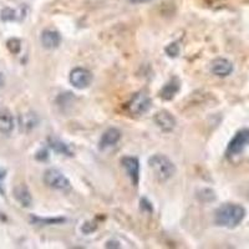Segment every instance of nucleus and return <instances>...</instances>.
<instances>
[{
    "label": "nucleus",
    "mask_w": 249,
    "mask_h": 249,
    "mask_svg": "<svg viewBox=\"0 0 249 249\" xmlns=\"http://www.w3.org/2000/svg\"><path fill=\"white\" fill-rule=\"evenodd\" d=\"M249 144V128H242L234 135L231 140L228 147H227V155L237 156L244 150Z\"/></svg>",
    "instance_id": "obj_4"
},
{
    "label": "nucleus",
    "mask_w": 249,
    "mask_h": 249,
    "mask_svg": "<svg viewBox=\"0 0 249 249\" xmlns=\"http://www.w3.org/2000/svg\"><path fill=\"white\" fill-rule=\"evenodd\" d=\"M14 126L15 121L12 112L6 108L0 110V133H4V135L12 133L14 130Z\"/></svg>",
    "instance_id": "obj_12"
},
{
    "label": "nucleus",
    "mask_w": 249,
    "mask_h": 249,
    "mask_svg": "<svg viewBox=\"0 0 249 249\" xmlns=\"http://www.w3.org/2000/svg\"><path fill=\"white\" fill-rule=\"evenodd\" d=\"M20 124L21 128L25 131H30L37 124V117L35 116L34 113H25L23 116L20 117Z\"/></svg>",
    "instance_id": "obj_15"
},
{
    "label": "nucleus",
    "mask_w": 249,
    "mask_h": 249,
    "mask_svg": "<svg viewBox=\"0 0 249 249\" xmlns=\"http://www.w3.org/2000/svg\"><path fill=\"white\" fill-rule=\"evenodd\" d=\"M181 84H179L178 79H172L166 84V85L162 88V90L160 91V96L163 100H172L175 97V95L179 91V88H181Z\"/></svg>",
    "instance_id": "obj_14"
},
{
    "label": "nucleus",
    "mask_w": 249,
    "mask_h": 249,
    "mask_svg": "<svg viewBox=\"0 0 249 249\" xmlns=\"http://www.w3.org/2000/svg\"><path fill=\"white\" fill-rule=\"evenodd\" d=\"M91 81H92V74L88 69L84 68H76L71 71L70 74V82L72 86L76 89H86L90 86Z\"/></svg>",
    "instance_id": "obj_6"
},
{
    "label": "nucleus",
    "mask_w": 249,
    "mask_h": 249,
    "mask_svg": "<svg viewBox=\"0 0 249 249\" xmlns=\"http://www.w3.org/2000/svg\"><path fill=\"white\" fill-rule=\"evenodd\" d=\"M8 49L10 50V53H13V54H18V53L20 51V49H21V43H20V40L15 39V37L9 40Z\"/></svg>",
    "instance_id": "obj_18"
},
{
    "label": "nucleus",
    "mask_w": 249,
    "mask_h": 249,
    "mask_svg": "<svg viewBox=\"0 0 249 249\" xmlns=\"http://www.w3.org/2000/svg\"><path fill=\"white\" fill-rule=\"evenodd\" d=\"M44 182L50 188L59 191H68L71 187L70 181L66 178V176L56 168H50L44 173Z\"/></svg>",
    "instance_id": "obj_3"
},
{
    "label": "nucleus",
    "mask_w": 249,
    "mask_h": 249,
    "mask_svg": "<svg viewBox=\"0 0 249 249\" xmlns=\"http://www.w3.org/2000/svg\"><path fill=\"white\" fill-rule=\"evenodd\" d=\"M211 71L213 75L218 77H227L232 74L233 64L224 57H217L211 64Z\"/></svg>",
    "instance_id": "obj_8"
},
{
    "label": "nucleus",
    "mask_w": 249,
    "mask_h": 249,
    "mask_svg": "<svg viewBox=\"0 0 249 249\" xmlns=\"http://www.w3.org/2000/svg\"><path fill=\"white\" fill-rule=\"evenodd\" d=\"M106 247H107V248H111V247H113V248H120L119 242H111V241L106 243Z\"/></svg>",
    "instance_id": "obj_21"
},
{
    "label": "nucleus",
    "mask_w": 249,
    "mask_h": 249,
    "mask_svg": "<svg viewBox=\"0 0 249 249\" xmlns=\"http://www.w3.org/2000/svg\"><path fill=\"white\" fill-rule=\"evenodd\" d=\"M61 43V36L55 30H44L41 34V44L45 49L53 50L56 49Z\"/></svg>",
    "instance_id": "obj_11"
},
{
    "label": "nucleus",
    "mask_w": 249,
    "mask_h": 249,
    "mask_svg": "<svg viewBox=\"0 0 249 249\" xmlns=\"http://www.w3.org/2000/svg\"><path fill=\"white\" fill-rule=\"evenodd\" d=\"M246 217V210L239 204L226 203L222 204L214 214V221L218 226L234 228L241 224Z\"/></svg>",
    "instance_id": "obj_1"
},
{
    "label": "nucleus",
    "mask_w": 249,
    "mask_h": 249,
    "mask_svg": "<svg viewBox=\"0 0 249 249\" xmlns=\"http://www.w3.org/2000/svg\"><path fill=\"white\" fill-rule=\"evenodd\" d=\"M13 195H14V198L21 206L25 207V208L30 207L31 203H33V198H31V195L29 192L28 187L24 186V184H19V186L15 187L14 191H13Z\"/></svg>",
    "instance_id": "obj_13"
},
{
    "label": "nucleus",
    "mask_w": 249,
    "mask_h": 249,
    "mask_svg": "<svg viewBox=\"0 0 249 249\" xmlns=\"http://www.w3.org/2000/svg\"><path fill=\"white\" fill-rule=\"evenodd\" d=\"M31 221L37 224H57L65 221L64 218H37L34 217Z\"/></svg>",
    "instance_id": "obj_17"
},
{
    "label": "nucleus",
    "mask_w": 249,
    "mask_h": 249,
    "mask_svg": "<svg viewBox=\"0 0 249 249\" xmlns=\"http://www.w3.org/2000/svg\"><path fill=\"white\" fill-rule=\"evenodd\" d=\"M121 164L127 172L133 186H137L140 181V162L136 157H124L121 160Z\"/></svg>",
    "instance_id": "obj_7"
},
{
    "label": "nucleus",
    "mask_w": 249,
    "mask_h": 249,
    "mask_svg": "<svg viewBox=\"0 0 249 249\" xmlns=\"http://www.w3.org/2000/svg\"><path fill=\"white\" fill-rule=\"evenodd\" d=\"M155 124L161 128L163 132H171L176 127V119L168 111H160L153 117Z\"/></svg>",
    "instance_id": "obj_9"
},
{
    "label": "nucleus",
    "mask_w": 249,
    "mask_h": 249,
    "mask_svg": "<svg viewBox=\"0 0 249 249\" xmlns=\"http://www.w3.org/2000/svg\"><path fill=\"white\" fill-rule=\"evenodd\" d=\"M164 51H166V54H167L168 56H171V57L178 56V54H179V46H178V44H177V43L170 44V45H168L167 48L164 49Z\"/></svg>",
    "instance_id": "obj_19"
},
{
    "label": "nucleus",
    "mask_w": 249,
    "mask_h": 249,
    "mask_svg": "<svg viewBox=\"0 0 249 249\" xmlns=\"http://www.w3.org/2000/svg\"><path fill=\"white\" fill-rule=\"evenodd\" d=\"M120 139H121V132H120L117 128L115 127L108 128V130H106L105 132H104L101 140H100V143H99L100 150L105 151L107 150V148L113 147V146L120 141Z\"/></svg>",
    "instance_id": "obj_10"
},
{
    "label": "nucleus",
    "mask_w": 249,
    "mask_h": 249,
    "mask_svg": "<svg viewBox=\"0 0 249 249\" xmlns=\"http://www.w3.org/2000/svg\"><path fill=\"white\" fill-rule=\"evenodd\" d=\"M148 166L152 170L153 175L159 181H167L175 175L176 167L173 162L168 159L167 156L157 153L150 157L148 160Z\"/></svg>",
    "instance_id": "obj_2"
},
{
    "label": "nucleus",
    "mask_w": 249,
    "mask_h": 249,
    "mask_svg": "<svg viewBox=\"0 0 249 249\" xmlns=\"http://www.w3.org/2000/svg\"><path fill=\"white\" fill-rule=\"evenodd\" d=\"M132 3H146V1H150V0H131Z\"/></svg>",
    "instance_id": "obj_22"
},
{
    "label": "nucleus",
    "mask_w": 249,
    "mask_h": 249,
    "mask_svg": "<svg viewBox=\"0 0 249 249\" xmlns=\"http://www.w3.org/2000/svg\"><path fill=\"white\" fill-rule=\"evenodd\" d=\"M49 146H50V147L57 153H62V155H66V156L72 155L70 148L68 147V144H65L64 142L60 141V140L49 139Z\"/></svg>",
    "instance_id": "obj_16"
},
{
    "label": "nucleus",
    "mask_w": 249,
    "mask_h": 249,
    "mask_svg": "<svg viewBox=\"0 0 249 249\" xmlns=\"http://www.w3.org/2000/svg\"><path fill=\"white\" fill-rule=\"evenodd\" d=\"M151 107L150 97L144 92H137L128 102V111L133 115H143Z\"/></svg>",
    "instance_id": "obj_5"
},
{
    "label": "nucleus",
    "mask_w": 249,
    "mask_h": 249,
    "mask_svg": "<svg viewBox=\"0 0 249 249\" xmlns=\"http://www.w3.org/2000/svg\"><path fill=\"white\" fill-rule=\"evenodd\" d=\"M6 13H8V15L6 14H1V19L5 20V21H8V20H14L15 19V12L13 10V9H4Z\"/></svg>",
    "instance_id": "obj_20"
}]
</instances>
